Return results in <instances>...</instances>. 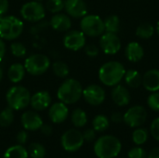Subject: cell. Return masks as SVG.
Listing matches in <instances>:
<instances>
[{
	"label": "cell",
	"instance_id": "6da1fadb",
	"mask_svg": "<svg viewBox=\"0 0 159 158\" xmlns=\"http://www.w3.org/2000/svg\"><path fill=\"white\" fill-rule=\"evenodd\" d=\"M125 73V67L121 62L112 61L101 66L99 70V79L107 87H115L124 78Z\"/></svg>",
	"mask_w": 159,
	"mask_h": 158
},
{
	"label": "cell",
	"instance_id": "7a4b0ae2",
	"mask_svg": "<svg viewBox=\"0 0 159 158\" xmlns=\"http://www.w3.org/2000/svg\"><path fill=\"white\" fill-rule=\"evenodd\" d=\"M121 148V142L116 137L104 135L95 142L94 153L98 158H115L119 155Z\"/></svg>",
	"mask_w": 159,
	"mask_h": 158
},
{
	"label": "cell",
	"instance_id": "3957f363",
	"mask_svg": "<svg viewBox=\"0 0 159 158\" xmlns=\"http://www.w3.org/2000/svg\"><path fill=\"white\" fill-rule=\"evenodd\" d=\"M83 94V87L81 83L74 78H68L61 83L57 91V97L60 102L67 104L77 102Z\"/></svg>",
	"mask_w": 159,
	"mask_h": 158
},
{
	"label": "cell",
	"instance_id": "277c9868",
	"mask_svg": "<svg viewBox=\"0 0 159 158\" xmlns=\"http://www.w3.org/2000/svg\"><path fill=\"white\" fill-rule=\"evenodd\" d=\"M6 100L8 107L14 111H20L30 104L31 93L25 87L13 86L7 90Z\"/></svg>",
	"mask_w": 159,
	"mask_h": 158
},
{
	"label": "cell",
	"instance_id": "5b68a950",
	"mask_svg": "<svg viewBox=\"0 0 159 158\" xmlns=\"http://www.w3.org/2000/svg\"><path fill=\"white\" fill-rule=\"evenodd\" d=\"M23 31L22 20L15 16H4L0 19V37L3 40H14Z\"/></svg>",
	"mask_w": 159,
	"mask_h": 158
},
{
	"label": "cell",
	"instance_id": "8992f818",
	"mask_svg": "<svg viewBox=\"0 0 159 158\" xmlns=\"http://www.w3.org/2000/svg\"><path fill=\"white\" fill-rule=\"evenodd\" d=\"M25 71L34 76L45 74L50 67V61L48 56L41 53L30 55L24 61Z\"/></svg>",
	"mask_w": 159,
	"mask_h": 158
},
{
	"label": "cell",
	"instance_id": "52a82bcc",
	"mask_svg": "<svg viewBox=\"0 0 159 158\" xmlns=\"http://www.w3.org/2000/svg\"><path fill=\"white\" fill-rule=\"evenodd\" d=\"M80 28L85 35L90 37L100 36L105 32L103 20L100 16L93 14H87L86 16L81 18Z\"/></svg>",
	"mask_w": 159,
	"mask_h": 158
},
{
	"label": "cell",
	"instance_id": "ba28073f",
	"mask_svg": "<svg viewBox=\"0 0 159 158\" xmlns=\"http://www.w3.org/2000/svg\"><path fill=\"white\" fill-rule=\"evenodd\" d=\"M20 16L27 21L36 22L45 18L46 8L39 1H30L22 5L20 10Z\"/></svg>",
	"mask_w": 159,
	"mask_h": 158
},
{
	"label": "cell",
	"instance_id": "9c48e42d",
	"mask_svg": "<svg viewBox=\"0 0 159 158\" xmlns=\"http://www.w3.org/2000/svg\"><path fill=\"white\" fill-rule=\"evenodd\" d=\"M146 118V109L142 105H134L123 115V121L130 128H139L143 126L145 123Z\"/></svg>",
	"mask_w": 159,
	"mask_h": 158
},
{
	"label": "cell",
	"instance_id": "30bf717a",
	"mask_svg": "<svg viewBox=\"0 0 159 158\" xmlns=\"http://www.w3.org/2000/svg\"><path fill=\"white\" fill-rule=\"evenodd\" d=\"M83 134L75 129L65 131L61 136V146L67 152H75L79 150L84 143Z\"/></svg>",
	"mask_w": 159,
	"mask_h": 158
},
{
	"label": "cell",
	"instance_id": "8fae6325",
	"mask_svg": "<svg viewBox=\"0 0 159 158\" xmlns=\"http://www.w3.org/2000/svg\"><path fill=\"white\" fill-rule=\"evenodd\" d=\"M100 46L102 50L107 55H115L121 48V41L117 34L103 33L100 39Z\"/></svg>",
	"mask_w": 159,
	"mask_h": 158
},
{
	"label": "cell",
	"instance_id": "7c38bea8",
	"mask_svg": "<svg viewBox=\"0 0 159 158\" xmlns=\"http://www.w3.org/2000/svg\"><path fill=\"white\" fill-rule=\"evenodd\" d=\"M63 46L69 50L77 51L86 46V35L82 31L72 30L67 32L63 38Z\"/></svg>",
	"mask_w": 159,
	"mask_h": 158
},
{
	"label": "cell",
	"instance_id": "4fadbf2b",
	"mask_svg": "<svg viewBox=\"0 0 159 158\" xmlns=\"http://www.w3.org/2000/svg\"><path fill=\"white\" fill-rule=\"evenodd\" d=\"M82 96L89 104L98 106L105 100V90L99 85H89L83 88Z\"/></svg>",
	"mask_w": 159,
	"mask_h": 158
},
{
	"label": "cell",
	"instance_id": "5bb4252c",
	"mask_svg": "<svg viewBox=\"0 0 159 158\" xmlns=\"http://www.w3.org/2000/svg\"><path fill=\"white\" fill-rule=\"evenodd\" d=\"M64 9L67 15L78 19L88 14V7L84 0H65Z\"/></svg>",
	"mask_w": 159,
	"mask_h": 158
},
{
	"label": "cell",
	"instance_id": "9a60e30c",
	"mask_svg": "<svg viewBox=\"0 0 159 158\" xmlns=\"http://www.w3.org/2000/svg\"><path fill=\"white\" fill-rule=\"evenodd\" d=\"M69 110L65 103L60 102L53 103L48 110V116L49 119L54 124H61L64 122L68 117Z\"/></svg>",
	"mask_w": 159,
	"mask_h": 158
},
{
	"label": "cell",
	"instance_id": "2e32d148",
	"mask_svg": "<svg viewBox=\"0 0 159 158\" xmlns=\"http://www.w3.org/2000/svg\"><path fill=\"white\" fill-rule=\"evenodd\" d=\"M22 127L26 130L30 131H34L37 129H40L41 126L44 124L42 118L40 115L33 111H27L22 114L21 118H20Z\"/></svg>",
	"mask_w": 159,
	"mask_h": 158
},
{
	"label": "cell",
	"instance_id": "e0dca14e",
	"mask_svg": "<svg viewBox=\"0 0 159 158\" xmlns=\"http://www.w3.org/2000/svg\"><path fill=\"white\" fill-rule=\"evenodd\" d=\"M30 104L35 111H44L51 104V96L48 91L41 90L31 96Z\"/></svg>",
	"mask_w": 159,
	"mask_h": 158
},
{
	"label": "cell",
	"instance_id": "ac0fdd59",
	"mask_svg": "<svg viewBox=\"0 0 159 158\" xmlns=\"http://www.w3.org/2000/svg\"><path fill=\"white\" fill-rule=\"evenodd\" d=\"M112 100L117 106H126L130 102V93L129 89L122 86V85H116L112 89Z\"/></svg>",
	"mask_w": 159,
	"mask_h": 158
},
{
	"label": "cell",
	"instance_id": "d6986e66",
	"mask_svg": "<svg viewBox=\"0 0 159 158\" xmlns=\"http://www.w3.org/2000/svg\"><path fill=\"white\" fill-rule=\"evenodd\" d=\"M51 27L58 32H66L69 31L72 26V20L70 16L63 13H56L50 19Z\"/></svg>",
	"mask_w": 159,
	"mask_h": 158
},
{
	"label": "cell",
	"instance_id": "ffe728a7",
	"mask_svg": "<svg viewBox=\"0 0 159 158\" xmlns=\"http://www.w3.org/2000/svg\"><path fill=\"white\" fill-rule=\"evenodd\" d=\"M143 86L150 92L159 90V70L151 69L143 75Z\"/></svg>",
	"mask_w": 159,
	"mask_h": 158
},
{
	"label": "cell",
	"instance_id": "44dd1931",
	"mask_svg": "<svg viewBox=\"0 0 159 158\" xmlns=\"http://www.w3.org/2000/svg\"><path fill=\"white\" fill-rule=\"evenodd\" d=\"M125 55L129 61L138 62L143 58L144 50L143 47L138 42H130L126 47Z\"/></svg>",
	"mask_w": 159,
	"mask_h": 158
},
{
	"label": "cell",
	"instance_id": "7402d4cb",
	"mask_svg": "<svg viewBox=\"0 0 159 158\" xmlns=\"http://www.w3.org/2000/svg\"><path fill=\"white\" fill-rule=\"evenodd\" d=\"M25 68L21 63H13L9 66L7 70V77L10 82L17 84L20 83L25 75Z\"/></svg>",
	"mask_w": 159,
	"mask_h": 158
},
{
	"label": "cell",
	"instance_id": "603a6c76",
	"mask_svg": "<svg viewBox=\"0 0 159 158\" xmlns=\"http://www.w3.org/2000/svg\"><path fill=\"white\" fill-rule=\"evenodd\" d=\"M124 79L126 84L132 88H137L143 85V75L135 70H129L125 73Z\"/></svg>",
	"mask_w": 159,
	"mask_h": 158
},
{
	"label": "cell",
	"instance_id": "cb8c5ba5",
	"mask_svg": "<svg viewBox=\"0 0 159 158\" xmlns=\"http://www.w3.org/2000/svg\"><path fill=\"white\" fill-rule=\"evenodd\" d=\"M104 30L106 33L117 34L120 30V19L117 15H110L104 20Z\"/></svg>",
	"mask_w": 159,
	"mask_h": 158
},
{
	"label": "cell",
	"instance_id": "d4e9b609",
	"mask_svg": "<svg viewBox=\"0 0 159 158\" xmlns=\"http://www.w3.org/2000/svg\"><path fill=\"white\" fill-rule=\"evenodd\" d=\"M5 158H27L28 151L20 144L9 147L4 154Z\"/></svg>",
	"mask_w": 159,
	"mask_h": 158
},
{
	"label": "cell",
	"instance_id": "484cf974",
	"mask_svg": "<svg viewBox=\"0 0 159 158\" xmlns=\"http://www.w3.org/2000/svg\"><path fill=\"white\" fill-rule=\"evenodd\" d=\"M72 123L76 128H82L84 127L88 122V116L85 111H83L80 108H77L73 111L71 115Z\"/></svg>",
	"mask_w": 159,
	"mask_h": 158
},
{
	"label": "cell",
	"instance_id": "4316f807",
	"mask_svg": "<svg viewBox=\"0 0 159 158\" xmlns=\"http://www.w3.org/2000/svg\"><path fill=\"white\" fill-rule=\"evenodd\" d=\"M110 126V121L107 116L103 115H98L92 120V127L93 129L97 132H103L105 131Z\"/></svg>",
	"mask_w": 159,
	"mask_h": 158
},
{
	"label": "cell",
	"instance_id": "83f0119b",
	"mask_svg": "<svg viewBox=\"0 0 159 158\" xmlns=\"http://www.w3.org/2000/svg\"><path fill=\"white\" fill-rule=\"evenodd\" d=\"M154 33H155V27L148 22L140 24L136 29V35L142 39L151 38L153 36Z\"/></svg>",
	"mask_w": 159,
	"mask_h": 158
},
{
	"label": "cell",
	"instance_id": "f1b7e54d",
	"mask_svg": "<svg viewBox=\"0 0 159 158\" xmlns=\"http://www.w3.org/2000/svg\"><path fill=\"white\" fill-rule=\"evenodd\" d=\"M52 70L54 74L60 78H65L69 74V66L62 61H54L52 64Z\"/></svg>",
	"mask_w": 159,
	"mask_h": 158
},
{
	"label": "cell",
	"instance_id": "f546056e",
	"mask_svg": "<svg viewBox=\"0 0 159 158\" xmlns=\"http://www.w3.org/2000/svg\"><path fill=\"white\" fill-rule=\"evenodd\" d=\"M14 120V110L10 107L5 108L0 113V126L3 128L9 127Z\"/></svg>",
	"mask_w": 159,
	"mask_h": 158
},
{
	"label": "cell",
	"instance_id": "4dcf8cb0",
	"mask_svg": "<svg viewBox=\"0 0 159 158\" xmlns=\"http://www.w3.org/2000/svg\"><path fill=\"white\" fill-rule=\"evenodd\" d=\"M148 139V131L145 129L138 128L132 133V141L136 145H143Z\"/></svg>",
	"mask_w": 159,
	"mask_h": 158
},
{
	"label": "cell",
	"instance_id": "1f68e13d",
	"mask_svg": "<svg viewBox=\"0 0 159 158\" xmlns=\"http://www.w3.org/2000/svg\"><path fill=\"white\" fill-rule=\"evenodd\" d=\"M32 158H44L46 156V149L45 147L38 142H34L29 146V152Z\"/></svg>",
	"mask_w": 159,
	"mask_h": 158
},
{
	"label": "cell",
	"instance_id": "d6a6232c",
	"mask_svg": "<svg viewBox=\"0 0 159 158\" xmlns=\"http://www.w3.org/2000/svg\"><path fill=\"white\" fill-rule=\"evenodd\" d=\"M46 8L51 13H59L64 9L63 0H48L46 3Z\"/></svg>",
	"mask_w": 159,
	"mask_h": 158
},
{
	"label": "cell",
	"instance_id": "836d02e7",
	"mask_svg": "<svg viewBox=\"0 0 159 158\" xmlns=\"http://www.w3.org/2000/svg\"><path fill=\"white\" fill-rule=\"evenodd\" d=\"M10 51L13 56L17 58H22L26 55V47L20 42H14L10 45Z\"/></svg>",
	"mask_w": 159,
	"mask_h": 158
},
{
	"label": "cell",
	"instance_id": "e575fe53",
	"mask_svg": "<svg viewBox=\"0 0 159 158\" xmlns=\"http://www.w3.org/2000/svg\"><path fill=\"white\" fill-rule=\"evenodd\" d=\"M147 104L151 110L159 112V91L152 92L147 99Z\"/></svg>",
	"mask_w": 159,
	"mask_h": 158
},
{
	"label": "cell",
	"instance_id": "d590c367",
	"mask_svg": "<svg viewBox=\"0 0 159 158\" xmlns=\"http://www.w3.org/2000/svg\"><path fill=\"white\" fill-rule=\"evenodd\" d=\"M129 158H147V153L145 150L142 147H134L132 148L129 154H128Z\"/></svg>",
	"mask_w": 159,
	"mask_h": 158
},
{
	"label": "cell",
	"instance_id": "8d00e7d4",
	"mask_svg": "<svg viewBox=\"0 0 159 158\" xmlns=\"http://www.w3.org/2000/svg\"><path fill=\"white\" fill-rule=\"evenodd\" d=\"M150 132L153 138L159 142V117L153 120L150 126Z\"/></svg>",
	"mask_w": 159,
	"mask_h": 158
},
{
	"label": "cell",
	"instance_id": "74e56055",
	"mask_svg": "<svg viewBox=\"0 0 159 158\" xmlns=\"http://www.w3.org/2000/svg\"><path fill=\"white\" fill-rule=\"evenodd\" d=\"M85 53L90 57V58H94V57H97L100 53V49L99 47L94 45V44H89V45H87L85 46Z\"/></svg>",
	"mask_w": 159,
	"mask_h": 158
},
{
	"label": "cell",
	"instance_id": "f35d334b",
	"mask_svg": "<svg viewBox=\"0 0 159 158\" xmlns=\"http://www.w3.org/2000/svg\"><path fill=\"white\" fill-rule=\"evenodd\" d=\"M96 131L93 129H86L82 134H83V138H84V141L88 142H93L95 140V137H96Z\"/></svg>",
	"mask_w": 159,
	"mask_h": 158
},
{
	"label": "cell",
	"instance_id": "ab89813d",
	"mask_svg": "<svg viewBox=\"0 0 159 158\" xmlns=\"http://www.w3.org/2000/svg\"><path fill=\"white\" fill-rule=\"evenodd\" d=\"M27 139H28V134L26 131L24 130H21L20 131L18 134H17V142H19V144L20 145H23L26 143L27 142Z\"/></svg>",
	"mask_w": 159,
	"mask_h": 158
},
{
	"label": "cell",
	"instance_id": "60d3db41",
	"mask_svg": "<svg viewBox=\"0 0 159 158\" xmlns=\"http://www.w3.org/2000/svg\"><path fill=\"white\" fill-rule=\"evenodd\" d=\"M8 0H0V19L6 15L8 10Z\"/></svg>",
	"mask_w": 159,
	"mask_h": 158
},
{
	"label": "cell",
	"instance_id": "b9f144b4",
	"mask_svg": "<svg viewBox=\"0 0 159 158\" xmlns=\"http://www.w3.org/2000/svg\"><path fill=\"white\" fill-rule=\"evenodd\" d=\"M40 130L42 132V134L46 135V136H49L52 134V127L50 125H48V124H43L40 128Z\"/></svg>",
	"mask_w": 159,
	"mask_h": 158
},
{
	"label": "cell",
	"instance_id": "7bdbcfd3",
	"mask_svg": "<svg viewBox=\"0 0 159 158\" xmlns=\"http://www.w3.org/2000/svg\"><path fill=\"white\" fill-rule=\"evenodd\" d=\"M111 120L114 122V123H121L123 121V115L119 112H116V113H113L112 115H111Z\"/></svg>",
	"mask_w": 159,
	"mask_h": 158
},
{
	"label": "cell",
	"instance_id": "ee69618b",
	"mask_svg": "<svg viewBox=\"0 0 159 158\" xmlns=\"http://www.w3.org/2000/svg\"><path fill=\"white\" fill-rule=\"evenodd\" d=\"M5 54H6V45L4 40L0 37V62L4 59Z\"/></svg>",
	"mask_w": 159,
	"mask_h": 158
},
{
	"label": "cell",
	"instance_id": "f6af8a7d",
	"mask_svg": "<svg viewBox=\"0 0 159 158\" xmlns=\"http://www.w3.org/2000/svg\"><path fill=\"white\" fill-rule=\"evenodd\" d=\"M147 158H159V147H156L150 151Z\"/></svg>",
	"mask_w": 159,
	"mask_h": 158
},
{
	"label": "cell",
	"instance_id": "bcb514c9",
	"mask_svg": "<svg viewBox=\"0 0 159 158\" xmlns=\"http://www.w3.org/2000/svg\"><path fill=\"white\" fill-rule=\"evenodd\" d=\"M3 75H4V74H3V70H2V68L0 67V81L2 80V78H3Z\"/></svg>",
	"mask_w": 159,
	"mask_h": 158
},
{
	"label": "cell",
	"instance_id": "7dc6e473",
	"mask_svg": "<svg viewBox=\"0 0 159 158\" xmlns=\"http://www.w3.org/2000/svg\"><path fill=\"white\" fill-rule=\"evenodd\" d=\"M157 34H158L159 35V20L158 22H157Z\"/></svg>",
	"mask_w": 159,
	"mask_h": 158
},
{
	"label": "cell",
	"instance_id": "c3c4849f",
	"mask_svg": "<svg viewBox=\"0 0 159 158\" xmlns=\"http://www.w3.org/2000/svg\"><path fill=\"white\" fill-rule=\"evenodd\" d=\"M34 1H42V0H34Z\"/></svg>",
	"mask_w": 159,
	"mask_h": 158
},
{
	"label": "cell",
	"instance_id": "681fc988",
	"mask_svg": "<svg viewBox=\"0 0 159 158\" xmlns=\"http://www.w3.org/2000/svg\"><path fill=\"white\" fill-rule=\"evenodd\" d=\"M69 158H70V157H69Z\"/></svg>",
	"mask_w": 159,
	"mask_h": 158
}]
</instances>
